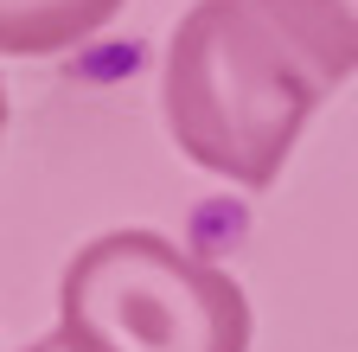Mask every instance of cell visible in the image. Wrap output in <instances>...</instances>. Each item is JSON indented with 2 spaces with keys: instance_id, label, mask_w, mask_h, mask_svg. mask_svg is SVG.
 Segmentation results:
<instances>
[{
  "instance_id": "1",
  "label": "cell",
  "mask_w": 358,
  "mask_h": 352,
  "mask_svg": "<svg viewBox=\"0 0 358 352\" xmlns=\"http://www.w3.org/2000/svg\"><path fill=\"white\" fill-rule=\"evenodd\" d=\"M327 83L262 0H199L166 45V128L192 167L275 186Z\"/></svg>"
},
{
  "instance_id": "2",
  "label": "cell",
  "mask_w": 358,
  "mask_h": 352,
  "mask_svg": "<svg viewBox=\"0 0 358 352\" xmlns=\"http://www.w3.org/2000/svg\"><path fill=\"white\" fill-rule=\"evenodd\" d=\"M58 333L77 352H250V301L160 231H103L64 262Z\"/></svg>"
},
{
  "instance_id": "3",
  "label": "cell",
  "mask_w": 358,
  "mask_h": 352,
  "mask_svg": "<svg viewBox=\"0 0 358 352\" xmlns=\"http://www.w3.org/2000/svg\"><path fill=\"white\" fill-rule=\"evenodd\" d=\"M122 0H0V52L7 58H52L77 38L103 32Z\"/></svg>"
},
{
  "instance_id": "4",
  "label": "cell",
  "mask_w": 358,
  "mask_h": 352,
  "mask_svg": "<svg viewBox=\"0 0 358 352\" xmlns=\"http://www.w3.org/2000/svg\"><path fill=\"white\" fill-rule=\"evenodd\" d=\"M262 7L301 45V58L320 71L327 90L358 71V0H262Z\"/></svg>"
},
{
  "instance_id": "5",
  "label": "cell",
  "mask_w": 358,
  "mask_h": 352,
  "mask_svg": "<svg viewBox=\"0 0 358 352\" xmlns=\"http://www.w3.org/2000/svg\"><path fill=\"white\" fill-rule=\"evenodd\" d=\"M26 352H77V346H71V339H64V333H45V339H32V346H26Z\"/></svg>"
}]
</instances>
